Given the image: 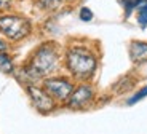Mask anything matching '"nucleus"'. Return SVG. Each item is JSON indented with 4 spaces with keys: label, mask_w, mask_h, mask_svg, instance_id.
Instances as JSON below:
<instances>
[{
    "label": "nucleus",
    "mask_w": 147,
    "mask_h": 134,
    "mask_svg": "<svg viewBox=\"0 0 147 134\" xmlns=\"http://www.w3.org/2000/svg\"><path fill=\"white\" fill-rule=\"evenodd\" d=\"M58 65V53L51 45H43L37 50L30 61L29 67L26 69V77L29 80H37L43 75L51 73Z\"/></svg>",
    "instance_id": "1"
},
{
    "label": "nucleus",
    "mask_w": 147,
    "mask_h": 134,
    "mask_svg": "<svg viewBox=\"0 0 147 134\" xmlns=\"http://www.w3.org/2000/svg\"><path fill=\"white\" fill-rule=\"evenodd\" d=\"M66 65L77 78H90L96 70V58L85 48H72L67 51Z\"/></svg>",
    "instance_id": "2"
},
{
    "label": "nucleus",
    "mask_w": 147,
    "mask_h": 134,
    "mask_svg": "<svg viewBox=\"0 0 147 134\" xmlns=\"http://www.w3.org/2000/svg\"><path fill=\"white\" fill-rule=\"evenodd\" d=\"M0 32L11 40H21L30 32V22L21 16H2L0 18Z\"/></svg>",
    "instance_id": "3"
},
{
    "label": "nucleus",
    "mask_w": 147,
    "mask_h": 134,
    "mask_svg": "<svg viewBox=\"0 0 147 134\" xmlns=\"http://www.w3.org/2000/svg\"><path fill=\"white\" fill-rule=\"evenodd\" d=\"M43 88L51 98L58 99V101H66V99H69V96L72 94V91H74L72 85L64 78H48V80H45Z\"/></svg>",
    "instance_id": "4"
},
{
    "label": "nucleus",
    "mask_w": 147,
    "mask_h": 134,
    "mask_svg": "<svg viewBox=\"0 0 147 134\" xmlns=\"http://www.w3.org/2000/svg\"><path fill=\"white\" fill-rule=\"evenodd\" d=\"M27 91H29V96H30V99H32L34 105H35V109L38 112L48 113L55 109L53 98L45 90H40V88H37V86H29Z\"/></svg>",
    "instance_id": "5"
},
{
    "label": "nucleus",
    "mask_w": 147,
    "mask_h": 134,
    "mask_svg": "<svg viewBox=\"0 0 147 134\" xmlns=\"http://www.w3.org/2000/svg\"><path fill=\"white\" fill-rule=\"evenodd\" d=\"M93 98V90L91 86H86V85H82L78 86L75 91H72V94L69 96V107L70 109H82L88 104Z\"/></svg>",
    "instance_id": "6"
},
{
    "label": "nucleus",
    "mask_w": 147,
    "mask_h": 134,
    "mask_svg": "<svg viewBox=\"0 0 147 134\" xmlns=\"http://www.w3.org/2000/svg\"><path fill=\"white\" fill-rule=\"evenodd\" d=\"M129 56L134 62L141 64V62L147 61V43L142 42H133L129 46Z\"/></svg>",
    "instance_id": "7"
},
{
    "label": "nucleus",
    "mask_w": 147,
    "mask_h": 134,
    "mask_svg": "<svg viewBox=\"0 0 147 134\" xmlns=\"http://www.w3.org/2000/svg\"><path fill=\"white\" fill-rule=\"evenodd\" d=\"M136 10H138V21H139L141 27H146L147 26V0H139Z\"/></svg>",
    "instance_id": "8"
},
{
    "label": "nucleus",
    "mask_w": 147,
    "mask_h": 134,
    "mask_svg": "<svg viewBox=\"0 0 147 134\" xmlns=\"http://www.w3.org/2000/svg\"><path fill=\"white\" fill-rule=\"evenodd\" d=\"M0 70L5 72V73L13 72V61L5 55L3 51H0Z\"/></svg>",
    "instance_id": "9"
},
{
    "label": "nucleus",
    "mask_w": 147,
    "mask_h": 134,
    "mask_svg": "<svg viewBox=\"0 0 147 134\" xmlns=\"http://www.w3.org/2000/svg\"><path fill=\"white\" fill-rule=\"evenodd\" d=\"M59 3H61V0H38V5L42 8H47V10H53Z\"/></svg>",
    "instance_id": "10"
},
{
    "label": "nucleus",
    "mask_w": 147,
    "mask_h": 134,
    "mask_svg": "<svg viewBox=\"0 0 147 134\" xmlns=\"http://www.w3.org/2000/svg\"><path fill=\"white\" fill-rule=\"evenodd\" d=\"M144 96H147V86H146V88H142V90H141L139 93H136V94L133 96V98L128 101V104H136V102L139 101V99H142Z\"/></svg>",
    "instance_id": "11"
},
{
    "label": "nucleus",
    "mask_w": 147,
    "mask_h": 134,
    "mask_svg": "<svg viewBox=\"0 0 147 134\" xmlns=\"http://www.w3.org/2000/svg\"><path fill=\"white\" fill-rule=\"evenodd\" d=\"M80 18L83 19V21H90V19L93 18V15H91V11H90L88 8H83V10L80 11Z\"/></svg>",
    "instance_id": "12"
},
{
    "label": "nucleus",
    "mask_w": 147,
    "mask_h": 134,
    "mask_svg": "<svg viewBox=\"0 0 147 134\" xmlns=\"http://www.w3.org/2000/svg\"><path fill=\"white\" fill-rule=\"evenodd\" d=\"M11 5V0H0V10H5Z\"/></svg>",
    "instance_id": "13"
},
{
    "label": "nucleus",
    "mask_w": 147,
    "mask_h": 134,
    "mask_svg": "<svg viewBox=\"0 0 147 134\" xmlns=\"http://www.w3.org/2000/svg\"><path fill=\"white\" fill-rule=\"evenodd\" d=\"M0 51H7V43L0 40Z\"/></svg>",
    "instance_id": "14"
}]
</instances>
